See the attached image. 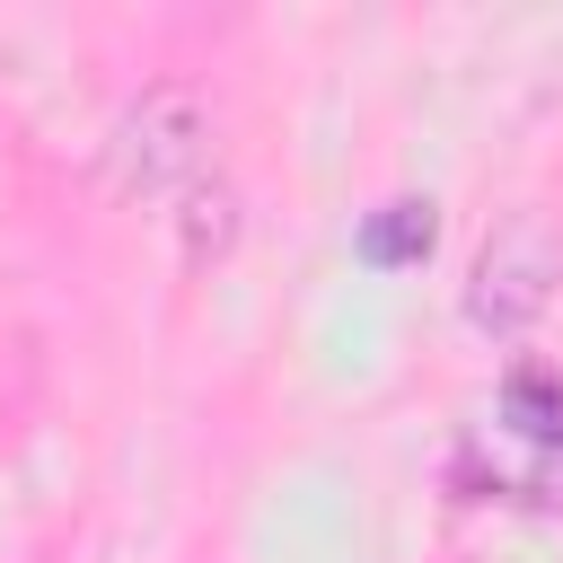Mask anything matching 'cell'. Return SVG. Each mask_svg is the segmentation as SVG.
<instances>
[{"label":"cell","mask_w":563,"mask_h":563,"mask_svg":"<svg viewBox=\"0 0 563 563\" xmlns=\"http://www.w3.org/2000/svg\"><path fill=\"white\" fill-rule=\"evenodd\" d=\"M554 282H563V246H554V229H545L537 211H510V220L484 238V255H475L466 317H475L484 334H528V325L545 317Z\"/></svg>","instance_id":"cell-1"},{"label":"cell","mask_w":563,"mask_h":563,"mask_svg":"<svg viewBox=\"0 0 563 563\" xmlns=\"http://www.w3.org/2000/svg\"><path fill=\"white\" fill-rule=\"evenodd\" d=\"M114 167H123L132 194H185L211 167V114H202V97L176 88V79L141 88V106L114 132Z\"/></svg>","instance_id":"cell-2"},{"label":"cell","mask_w":563,"mask_h":563,"mask_svg":"<svg viewBox=\"0 0 563 563\" xmlns=\"http://www.w3.org/2000/svg\"><path fill=\"white\" fill-rule=\"evenodd\" d=\"M229 238H238V202H229L220 185H211V194H194V220H185V255L202 264V255H220Z\"/></svg>","instance_id":"cell-3"}]
</instances>
